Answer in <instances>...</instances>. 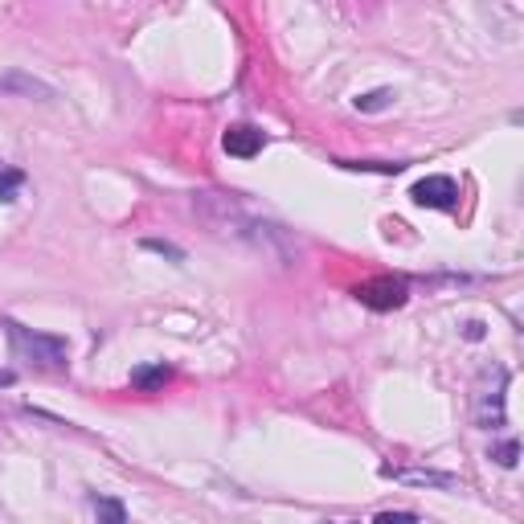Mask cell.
I'll return each mask as SVG.
<instances>
[{"instance_id": "6da1fadb", "label": "cell", "mask_w": 524, "mask_h": 524, "mask_svg": "<svg viewBox=\"0 0 524 524\" xmlns=\"http://www.w3.org/2000/svg\"><path fill=\"white\" fill-rule=\"evenodd\" d=\"M0 328L9 332V344H13V353L17 361H29L37 369H66V357H70V348L62 336H50V332H33L17 320H0Z\"/></svg>"}, {"instance_id": "ba28073f", "label": "cell", "mask_w": 524, "mask_h": 524, "mask_svg": "<svg viewBox=\"0 0 524 524\" xmlns=\"http://www.w3.org/2000/svg\"><path fill=\"white\" fill-rule=\"evenodd\" d=\"M91 504H95L99 524H127V508H123L119 500H111V496H95Z\"/></svg>"}, {"instance_id": "9a60e30c", "label": "cell", "mask_w": 524, "mask_h": 524, "mask_svg": "<svg viewBox=\"0 0 524 524\" xmlns=\"http://www.w3.org/2000/svg\"><path fill=\"white\" fill-rule=\"evenodd\" d=\"M467 336L479 340V336H484V324H475V320H471V324H467Z\"/></svg>"}, {"instance_id": "8992f818", "label": "cell", "mask_w": 524, "mask_h": 524, "mask_svg": "<svg viewBox=\"0 0 524 524\" xmlns=\"http://www.w3.org/2000/svg\"><path fill=\"white\" fill-rule=\"evenodd\" d=\"M504 381H508V373L500 377V385H496L492 393H484V398H479L475 422L484 426V430H496V426H504Z\"/></svg>"}, {"instance_id": "277c9868", "label": "cell", "mask_w": 524, "mask_h": 524, "mask_svg": "<svg viewBox=\"0 0 524 524\" xmlns=\"http://www.w3.org/2000/svg\"><path fill=\"white\" fill-rule=\"evenodd\" d=\"M410 197L426 209H455L459 205V185L451 177H426L410 189Z\"/></svg>"}, {"instance_id": "2e32d148", "label": "cell", "mask_w": 524, "mask_h": 524, "mask_svg": "<svg viewBox=\"0 0 524 524\" xmlns=\"http://www.w3.org/2000/svg\"><path fill=\"white\" fill-rule=\"evenodd\" d=\"M17 381V373L13 369H0V385H13Z\"/></svg>"}, {"instance_id": "30bf717a", "label": "cell", "mask_w": 524, "mask_h": 524, "mask_svg": "<svg viewBox=\"0 0 524 524\" xmlns=\"http://www.w3.org/2000/svg\"><path fill=\"white\" fill-rule=\"evenodd\" d=\"M168 377H172V373H168L164 365H152V369H136V373H131V385H140V389H160Z\"/></svg>"}, {"instance_id": "7c38bea8", "label": "cell", "mask_w": 524, "mask_h": 524, "mask_svg": "<svg viewBox=\"0 0 524 524\" xmlns=\"http://www.w3.org/2000/svg\"><path fill=\"white\" fill-rule=\"evenodd\" d=\"M516 455H520V447H516V443H500V447L492 451V459H496L500 467H516Z\"/></svg>"}, {"instance_id": "9c48e42d", "label": "cell", "mask_w": 524, "mask_h": 524, "mask_svg": "<svg viewBox=\"0 0 524 524\" xmlns=\"http://www.w3.org/2000/svg\"><path fill=\"white\" fill-rule=\"evenodd\" d=\"M393 99H398V95H393V91H389V86H381V91H369V95H361V99H353V107H357V111H365V115H377V111H385V107H393Z\"/></svg>"}, {"instance_id": "52a82bcc", "label": "cell", "mask_w": 524, "mask_h": 524, "mask_svg": "<svg viewBox=\"0 0 524 524\" xmlns=\"http://www.w3.org/2000/svg\"><path fill=\"white\" fill-rule=\"evenodd\" d=\"M389 479H406V484H430V488H459L455 475H439V471H393L385 467Z\"/></svg>"}, {"instance_id": "5b68a950", "label": "cell", "mask_w": 524, "mask_h": 524, "mask_svg": "<svg viewBox=\"0 0 524 524\" xmlns=\"http://www.w3.org/2000/svg\"><path fill=\"white\" fill-rule=\"evenodd\" d=\"M222 144H226L230 156H238V160H254L267 140H262V131H258V127H250V123H234V127L226 131V136H222Z\"/></svg>"}, {"instance_id": "4fadbf2b", "label": "cell", "mask_w": 524, "mask_h": 524, "mask_svg": "<svg viewBox=\"0 0 524 524\" xmlns=\"http://www.w3.org/2000/svg\"><path fill=\"white\" fill-rule=\"evenodd\" d=\"M373 524H418V516L414 512H381Z\"/></svg>"}, {"instance_id": "7a4b0ae2", "label": "cell", "mask_w": 524, "mask_h": 524, "mask_svg": "<svg viewBox=\"0 0 524 524\" xmlns=\"http://www.w3.org/2000/svg\"><path fill=\"white\" fill-rule=\"evenodd\" d=\"M357 299L373 312H393L406 303V283L402 279H369L357 287Z\"/></svg>"}, {"instance_id": "5bb4252c", "label": "cell", "mask_w": 524, "mask_h": 524, "mask_svg": "<svg viewBox=\"0 0 524 524\" xmlns=\"http://www.w3.org/2000/svg\"><path fill=\"white\" fill-rule=\"evenodd\" d=\"M144 246H148V250H156V254H168V258H172V262H185V254H181V250H177V246H168V242H156V238H148V242H144Z\"/></svg>"}, {"instance_id": "3957f363", "label": "cell", "mask_w": 524, "mask_h": 524, "mask_svg": "<svg viewBox=\"0 0 524 524\" xmlns=\"http://www.w3.org/2000/svg\"><path fill=\"white\" fill-rule=\"evenodd\" d=\"M0 95H13V99H37V103H54L58 91L50 82H41L25 70H9V74H0Z\"/></svg>"}, {"instance_id": "8fae6325", "label": "cell", "mask_w": 524, "mask_h": 524, "mask_svg": "<svg viewBox=\"0 0 524 524\" xmlns=\"http://www.w3.org/2000/svg\"><path fill=\"white\" fill-rule=\"evenodd\" d=\"M25 185V177L17 168H0V201H17V189Z\"/></svg>"}]
</instances>
